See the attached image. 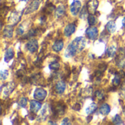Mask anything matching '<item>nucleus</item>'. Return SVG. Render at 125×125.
I'll use <instances>...</instances> for the list:
<instances>
[{
    "label": "nucleus",
    "instance_id": "39448f33",
    "mask_svg": "<svg viewBox=\"0 0 125 125\" xmlns=\"http://www.w3.org/2000/svg\"><path fill=\"white\" fill-rule=\"evenodd\" d=\"M86 35L87 38H88L89 40L94 41V40H96L97 38L98 37L99 32H98L97 28L93 26V27H89V28L86 30Z\"/></svg>",
    "mask_w": 125,
    "mask_h": 125
},
{
    "label": "nucleus",
    "instance_id": "f8f14e48",
    "mask_svg": "<svg viewBox=\"0 0 125 125\" xmlns=\"http://www.w3.org/2000/svg\"><path fill=\"white\" fill-rule=\"evenodd\" d=\"M30 103V111L34 113H37L42 107L41 103L38 101V100H31L29 102Z\"/></svg>",
    "mask_w": 125,
    "mask_h": 125
},
{
    "label": "nucleus",
    "instance_id": "9b49d317",
    "mask_svg": "<svg viewBox=\"0 0 125 125\" xmlns=\"http://www.w3.org/2000/svg\"><path fill=\"white\" fill-rule=\"evenodd\" d=\"M76 25L74 23H70L67 24L64 29V35L66 37H70L75 31Z\"/></svg>",
    "mask_w": 125,
    "mask_h": 125
},
{
    "label": "nucleus",
    "instance_id": "b1692460",
    "mask_svg": "<svg viewBox=\"0 0 125 125\" xmlns=\"http://www.w3.org/2000/svg\"><path fill=\"white\" fill-rule=\"evenodd\" d=\"M54 10H55V7L51 3H50V4H46L45 7L43 9L42 12L45 13V15H46V14H51Z\"/></svg>",
    "mask_w": 125,
    "mask_h": 125
},
{
    "label": "nucleus",
    "instance_id": "9d476101",
    "mask_svg": "<svg viewBox=\"0 0 125 125\" xmlns=\"http://www.w3.org/2000/svg\"><path fill=\"white\" fill-rule=\"evenodd\" d=\"M99 5L98 0H89L86 4V7L89 13H94Z\"/></svg>",
    "mask_w": 125,
    "mask_h": 125
},
{
    "label": "nucleus",
    "instance_id": "7ed1b4c3",
    "mask_svg": "<svg viewBox=\"0 0 125 125\" xmlns=\"http://www.w3.org/2000/svg\"><path fill=\"white\" fill-rule=\"evenodd\" d=\"M51 111L53 112V116L54 117H59L64 114L65 113V105L61 104V103H57L56 105L53 106L51 108Z\"/></svg>",
    "mask_w": 125,
    "mask_h": 125
},
{
    "label": "nucleus",
    "instance_id": "1a4fd4ad",
    "mask_svg": "<svg viewBox=\"0 0 125 125\" xmlns=\"http://www.w3.org/2000/svg\"><path fill=\"white\" fill-rule=\"evenodd\" d=\"M26 47L28 51H29L31 53H34L36 51H37L38 48H39V45H38V41L36 39H31L29 40L26 45Z\"/></svg>",
    "mask_w": 125,
    "mask_h": 125
},
{
    "label": "nucleus",
    "instance_id": "f3484780",
    "mask_svg": "<svg viewBox=\"0 0 125 125\" xmlns=\"http://www.w3.org/2000/svg\"><path fill=\"white\" fill-rule=\"evenodd\" d=\"M20 19H21V15L17 12H13L9 18V22L12 24H15L20 21Z\"/></svg>",
    "mask_w": 125,
    "mask_h": 125
},
{
    "label": "nucleus",
    "instance_id": "2eb2a0df",
    "mask_svg": "<svg viewBox=\"0 0 125 125\" xmlns=\"http://www.w3.org/2000/svg\"><path fill=\"white\" fill-rule=\"evenodd\" d=\"M13 35V27L12 25H7L3 30V35L6 38H12Z\"/></svg>",
    "mask_w": 125,
    "mask_h": 125
},
{
    "label": "nucleus",
    "instance_id": "5701e85b",
    "mask_svg": "<svg viewBox=\"0 0 125 125\" xmlns=\"http://www.w3.org/2000/svg\"><path fill=\"white\" fill-rule=\"evenodd\" d=\"M97 109V105L94 102L92 103L86 109V113L87 115H91L92 113H94Z\"/></svg>",
    "mask_w": 125,
    "mask_h": 125
},
{
    "label": "nucleus",
    "instance_id": "dca6fc26",
    "mask_svg": "<svg viewBox=\"0 0 125 125\" xmlns=\"http://www.w3.org/2000/svg\"><path fill=\"white\" fill-rule=\"evenodd\" d=\"M50 108H49V105L45 104V106L43 107L42 110L41 111V113L40 114V118L41 119V120H45L46 118L49 115V111Z\"/></svg>",
    "mask_w": 125,
    "mask_h": 125
},
{
    "label": "nucleus",
    "instance_id": "f03ea898",
    "mask_svg": "<svg viewBox=\"0 0 125 125\" xmlns=\"http://www.w3.org/2000/svg\"><path fill=\"white\" fill-rule=\"evenodd\" d=\"M116 65L120 69L125 68V51L123 48H120L118 51L116 58Z\"/></svg>",
    "mask_w": 125,
    "mask_h": 125
},
{
    "label": "nucleus",
    "instance_id": "a211bd4d",
    "mask_svg": "<svg viewBox=\"0 0 125 125\" xmlns=\"http://www.w3.org/2000/svg\"><path fill=\"white\" fill-rule=\"evenodd\" d=\"M65 7L64 5H59L55 10V15H56V17L58 18H62V16L64 15L65 14Z\"/></svg>",
    "mask_w": 125,
    "mask_h": 125
},
{
    "label": "nucleus",
    "instance_id": "f704fd0d",
    "mask_svg": "<svg viewBox=\"0 0 125 125\" xmlns=\"http://www.w3.org/2000/svg\"><path fill=\"white\" fill-rule=\"evenodd\" d=\"M23 32H24V28L23 27V25L21 24V25L17 28V29H16V33H17L18 35H22L23 34Z\"/></svg>",
    "mask_w": 125,
    "mask_h": 125
},
{
    "label": "nucleus",
    "instance_id": "4c0bfd02",
    "mask_svg": "<svg viewBox=\"0 0 125 125\" xmlns=\"http://www.w3.org/2000/svg\"><path fill=\"white\" fill-rule=\"evenodd\" d=\"M120 95L125 99V85H124V86L122 88L121 91H120Z\"/></svg>",
    "mask_w": 125,
    "mask_h": 125
},
{
    "label": "nucleus",
    "instance_id": "6e6552de",
    "mask_svg": "<svg viewBox=\"0 0 125 125\" xmlns=\"http://www.w3.org/2000/svg\"><path fill=\"white\" fill-rule=\"evenodd\" d=\"M15 84L14 82H9L1 87V91L4 96H9L15 89Z\"/></svg>",
    "mask_w": 125,
    "mask_h": 125
},
{
    "label": "nucleus",
    "instance_id": "7c9ffc66",
    "mask_svg": "<svg viewBox=\"0 0 125 125\" xmlns=\"http://www.w3.org/2000/svg\"><path fill=\"white\" fill-rule=\"evenodd\" d=\"M95 95L97 97V98L99 100H103L105 99V93L103 91H97L95 93Z\"/></svg>",
    "mask_w": 125,
    "mask_h": 125
},
{
    "label": "nucleus",
    "instance_id": "412c9836",
    "mask_svg": "<svg viewBox=\"0 0 125 125\" xmlns=\"http://www.w3.org/2000/svg\"><path fill=\"white\" fill-rule=\"evenodd\" d=\"M39 32H40V31H39L38 29H30L27 33H26L23 36V39H29V38L37 35Z\"/></svg>",
    "mask_w": 125,
    "mask_h": 125
},
{
    "label": "nucleus",
    "instance_id": "bb28decb",
    "mask_svg": "<svg viewBox=\"0 0 125 125\" xmlns=\"http://www.w3.org/2000/svg\"><path fill=\"white\" fill-rule=\"evenodd\" d=\"M88 13H89V11H88V9H87L86 6H84L83 7H82V9L80 11V15H79L80 18L84 19V18H87L88 15H89Z\"/></svg>",
    "mask_w": 125,
    "mask_h": 125
},
{
    "label": "nucleus",
    "instance_id": "c756f323",
    "mask_svg": "<svg viewBox=\"0 0 125 125\" xmlns=\"http://www.w3.org/2000/svg\"><path fill=\"white\" fill-rule=\"evenodd\" d=\"M60 67V64L59 62L57 61H55V62H52L49 64V68L51 69V70H53V71H57L59 70Z\"/></svg>",
    "mask_w": 125,
    "mask_h": 125
},
{
    "label": "nucleus",
    "instance_id": "c85d7f7f",
    "mask_svg": "<svg viewBox=\"0 0 125 125\" xmlns=\"http://www.w3.org/2000/svg\"><path fill=\"white\" fill-rule=\"evenodd\" d=\"M112 122L114 125H122V124H124L123 122H122V118H121V116L119 115H116L113 118Z\"/></svg>",
    "mask_w": 125,
    "mask_h": 125
},
{
    "label": "nucleus",
    "instance_id": "ea45409f",
    "mask_svg": "<svg viewBox=\"0 0 125 125\" xmlns=\"http://www.w3.org/2000/svg\"><path fill=\"white\" fill-rule=\"evenodd\" d=\"M48 124H50V125H56L55 122H52V121H49L48 122Z\"/></svg>",
    "mask_w": 125,
    "mask_h": 125
},
{
    "label": "nucleus",
    "instance_id": "ddd939ff",
    "mask_svg": "<svg viewBox=\"0 0 125 125\" xmlns=\"http://www.w3.org/2000/svg\"><path fill=\"white\" fill-rule=\"evenodd\" d=\"M66 89V84L63 81H59L55 85V91L58 94H62Z\"/></svg>",
    "mask_w": 125,
    "mask_h": 125
},
{
    "label": "nucleus",
    "instance_id": "6ab92c4d",
    "mask_svg": "<svg viewBox=\"0 0 125 125\" xmlns=\"http://www.w3.org/2000/svg\"><path fill=\"white\" fill-rule=\"evenodd\" d=\"M105 28H106V30H107L110 34H112V33H114V32L116 31V23H115L114 21H109L106 24Z\"/></svg>",
    "mask_w": 125,
    "mask_h": 125
},
{
    "label": "nucleus",
    "instance_id": "c9c22d12",
    "mask_svg": "<svg viewBox=\"0 0 125 125\" xmlns=\"http://www.w3.org/2000/svg\"><path fill=\"white\" fill-rule=\"evenodd\" d=\"M62 125H71V122H70V120L69 118H64L62 122Z\"/></svg>",
    "mask_w": 125,
    "mask_h": 125
},
{
    "label": "nucleus",
    "instance_id": "e433bc0d",
    "mask_svg": "<svg viewBox=\"0 0 125 125\" xmlns=\"http://www.w3.org/2000/svg\"><path fill=\"white\" fill-rule=\"evenodd\" d=\"M73 109L74 111H79L81 110V105L78 104V103H76L73 106Z\"/></svg>",
    "mask_w": 125,
    "mask_h": 125
},
{
    "label": "nucleus",
    "instance_id": "58836bf2",
    "mask_svg": "<svg viewBox=\"0 0 125 125\" xmlns=\"http://www.w3.org/2000/svg\"><path fill=\"white\" fill-rule=\"evenodd\" d=\"M122 26H123V27L125 28V16L123 18V19H122Z\"/></svg>",
    "mask_w": 125,
    "mask_h": 125
},
{
    "label": "nucleus",
    "instance_id": "20e7f679",
    "mask_svg": "<svg viewBox=\"0 0 125 125\" xmlns=\"http://www.w3.org/2000/svg\"><path fill=\"white\" fill-rule=\"evenodd\" d=\"M42 1V0H32V1L26 7L25 14L26 15L30 14V13H32L35 12L36 10H37L40 7V4H41Z\"/></svg>",
    "mask_w": 125,
    "mask_h": 125
},
{
    "label": "nucleus",
    "instance_id": "cd10ccee",
    "mask_svg": "<svg viewBox=\"0 0 125 125\" xmlns=\"http://www.w3.org/2000/svg\"><path fill=\"white\" fill-rule=\"evenodd\" d=\"M121 78H122V77H120V75H119V74H116L115 77L114 78V80H113V81H112V84H113V85H114V87L118 86V85L120 84Z\"/></svg>",
    "mask_w": 125,
    "mask_h": 125
},
{
    "label": "nucleus",
    "instance_id": "a878e982",
    "mask_svg": "<svg viewBox=\"0 0 125 125\" xmlns=\"http://www.w3.org/2000/svg\"><path fill=\"white\" fill-rule=\"evenodd\" d=\"M116 47L115 46H111L108 49H107V55L110 57H114L116 54Z\"/></svg>",
    "mask_w": 125,
    "mask_h": 125
},
{
    "label": "nucleus",
    "instance_id": "473e14b6",
    "mask_svg": "<svg viewBox=\"0 0 125 125\" xmlns=\"http://www.w3.org/2000/svg\"><path fill=\"white\" fill-rule=\"evenodd\" d=\"M8 74H9L8 71H7V70L1 71V72H0V77H1V80H6V79L7 78V77H8Z\"/></svg>",
    "mask_w": 125,
    "mask_h": 125
},
{
    "label": "nucleus",
    "instance_id": "4468645a",
    "mask_svg": "<svg viewBox=\"0 0 125 125\" xmlns=\"http://www.w3.org/2000/svg\"><path fill=\"white\" fill-rule=\"evenodd\" d=\"M63 47H64V42H63L62 40H57V41H56L53 43V46H52L53 50L54 52H60L63 49Z\"/></svg>",
    "mask_w": 125,
    "mask_h": 125
},
{
    "label": "nucleus",
    "instance_id": "f257e3e1",
    "mask_svg": "<svg viewBox=\"0 0 125 125\" xmlns=\"http://www.w3.org/2000/svg\"><path fill=\"white\" fill-rule=\"evenodd\" d=\"M86 46V39L84 37H77L75 38L67 47L64 52V56L66 57H73L78 52H81Z\"/></svg>",
    "mask_w": 125,
    "mask_h": 125
},
{
    "label": "nucleus",
    "instance_id": "393cba45",
    "mask_svg": "<svg viewBox=\"0 0 125 125\" xmlns=\"http://www.w3.org/2000/svg\"><path fill=\"white\" fill-rule=\"evenodd\" d=\"M87 19H88V23L90 26H94L97 23V17L92 14V13H89L88 17H87Z\"/></svg>",
    "mask_w": 125,
    "mask_h": 125
},
{
    "label": "nucleus",
    "instance_id": "2f4dec72",
    "mask_svg": "<svg viewBox=\"0 0 125 125\" xmlns=\"http://www.w3.org/2000/svg\"><path fill=\"white\" fill-rule=\"evenodd\" d=\"M27 105V99L26 97H21L18 102V105L21 108H25Z\"/></svg>",
    "mask_w": 125,
    "mask_h": 125
},
{
    "label": "nucleus",
    "instance_id": "0eeeda50",
    "mask_svg": "<svg viewBox=\"0 0 125 125\" xmlns=\"http://www.w3.org/2000/svg\"><path fill=\"white\" fill-rule=\"evenodd\" d=\"M81 2L78 0H75L70 5V13L73 16H76L81 10Z\"/></svg>",
    "mask_w": 125,
    "mask_h": 125
},
{
    "label": "nucleus",
    "instance_id": "a19ab883",
    "mask_svg": "<svg viewBox=\"0 0 125 125\" xmlns=\"http://www.w3.org/2000/svg\"><path fill=\"white\" fill-rule=\"evenodd\" d=\"M21 1H28L29 0H21Z\"/></svg>",
    "mask_w": 125,
    "mask_h": 125
},
{
    "label": "nucleus",
    "instance_id": "4be33fe9",
    "mask_svg": "<svg viewBox=\"0 0 125 125\" xmlns=\"http://www.w3.org/2000/svg\"><path fill=\"white\" fill-rule=\"evenodd\" d=\"M99 111H100V114H102L103 116H107L111 111V107L108 104L105 103V104L102 105V106L100 108Z\"/></svg>",
    "mask_w": 125,
    "mask_h": 125
},
{
    "label": "nucleus",
    "instance_id": "423d86ee",
    "mask_svg": "<svg viewBox=\"0 0 125 125\" xmlns=\"http://www.w3.org/2000/svg\"><path fill=\"white\" fill-rule=\"evenodd\" d=\"M47 97V91L42 88H37L35 89L34 93V97L35 99L38 101H43Z\"/></svg>",
    "mask_w": 125,
    "mask_h": 125
},
{
    "label": "nucleus",
    "instance_id": "aec40b11",
    "mask_svg": "<svg viewBox=\"0 0 125 125\" xmlns=\"http://www.w3.org/2000/svg\"><path fill=\"white\" fill-rule=\"evenodd\" d=\"M14 57V51L12 48H8L6 52H5V55H4V60L5 62H9L10 60H12Z\"/></svg>",
    "mask_w": 125,
    "mask_h": 125
},
{
    "label": "nucleus",
    "instance_id": "72a5a7b5",
    "mask_svg": "<svg viewBox=\"0 0 125 125\" xmlns=\"http://www.w3.org/2000/svg\"><path fill=\"white\" fill-rule=\"evenodd\" d=\"M25 71L23 70V69H20L17 71L16 73V75H17V77L18 78H21V79H24L25 78Z\"/></svg>",
    "mask_w": 125,
    "mask_h": 125
}]
</instances>
